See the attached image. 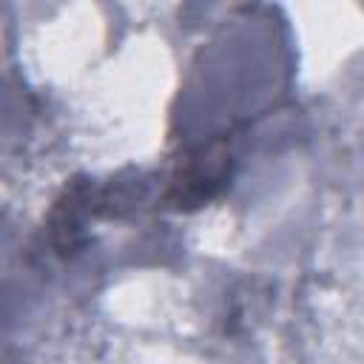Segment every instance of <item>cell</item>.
I'll return each mask as SVG.
<instances>
[{"label":"cell","mask_w":364,"mask_h":364,"mask_svg":"<svg viewBox=\"0 0 364 364\" xmlns=\"http://www.w3.org/2000/svg\"><path fill=\"white\" fill-rule=\"evenodd\" d=\"M225 179V156L222 154H202L196 159H188L185 168L171 182V196L176 205H196L222 185Z\"/></svg>","instance_id":"1"}]
</instances>
